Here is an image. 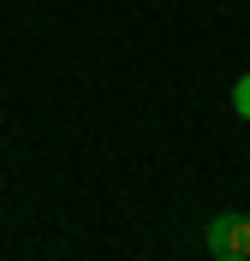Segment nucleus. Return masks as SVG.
Listing matches in <instances>:
<instances>
[{"instance_id": "nucleus-1", "label": "nucleus", "mask_w": 250, "mask_h": 261, "mask_svg": "<svg viewBox=\"0 0 250 261\" xmlns=\"http://www.w3.org/2000/svg\"><path fill=\"white\" fill-rule=\"evenodd\" d=\"M202 244L215 261H250V214H215L202 226Z\"/></svg>"}, {"instance_id": "nucleus-2", "label": "nucleus", "mask_w": 250, "mask_h": 261, "mask_svg": "<svg viewBox=\"0 0 250 261\" xmlns=\"http://www.w3.org/2000/svg\"><path fill=\"white\" fill-rule=\"evenodd\" d=\"M233 113H238V119L250 125V71H244V77L233 83Z\"/></svg>"}]
</instances>
